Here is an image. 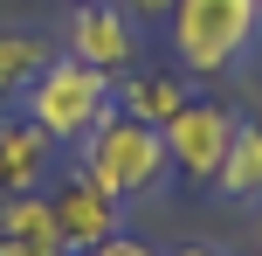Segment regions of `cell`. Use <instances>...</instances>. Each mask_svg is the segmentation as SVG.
Here are the masks:
<instances>
[{"mask_svg": "<svg viewBox=\"0 0 262 256\" xmlns=\"http://www.w3.org/2000/svg\"><path fill=\"white\" fill-rule=\"evenodd\" d=\"M76 173L97 180L111 201H145V194H159V187H166V173H172L166 132L111 104L104 118L76 139Z\"/></svg>", "mask_w": 262, "mask_h": 256, "instance_id": "6da1fadb", "label": "cell"}, {"mask_svg": "<svg viewBox=\"0 0 262 256\" xmlns=\"http://www.w3.org/2000/svg\"><path fill=\"white\" fill-rule=\"evenodd\" d=\"M111 104H118V76H104L97 63H76V55H49L35 83L21 90V118H35L55 146H76Z\"/></svg>", "mask_w": 262, "mask_h": 256, "instance_id": "7a4b0ae2", "label": "cell"}, {"mask_svg": "<svg viewBox=\"0 0 262 256\" xmlns=\"http://www.w3.org/2000/svg\"><path fill=\"white\" fill-rule=\"evenodd\" d=\"M172 55L186 76H221L228 63L255 49L262 0H172Z\"/></svg>", "mask_w": 262, "mask_h": 256, "instance_id": "3957f363", "label": "cell"}, {"mask_svg": "<svg viewBox=\"0 0 262 256\" xmlns=\"http://www.w3.org/2000/svg\"><path fill=\"white\" fill-rule=\"evenodd\" d=\"M235 111L228 104H207V97H186L159 132H166V152H172V173L186 187H214L228 166V146H235Z\"/></svg>", "mask_w": 262, "mask_h": 256, "instance_id": "277c9868", "label": "cell"}, {"mask_svg": "<svg viewBox=\"0 0 262 256\" xmlns=\"http://www.w3.org/2000/svg\"><path fill=\"white\" fill-rule=\"evenodd\" d=\"M49 208H55V229H62V243L69 256H83V249H97V243H111V235L124 229V201H111L97 180H83V173H62V180H49Z\"/></svg>", "mask_w": 262, "mask_h": 256, "instance_id": "5b68a950", "label": "cell"}, {"mask_svg": "<svg viewBox=\"0 0 262 256\" xmlns=\"http://www.w3.org/2000/svg\"><path fill=\"white\" fill-rule=\"evenodd\" d=\"M62 49L76 55V63H97L104 76H124V69L138 63V21H131V14H118L111 0H90V7L69 14Z\"/></svg>", "mask_w": 262, "mask_h": 256, "instance_id": "8992f818", "label": "cell"}, {"mask_svg": "<svg viewBox=\"0 0 262 256\" xmlns=\"http://www.w3.org/2000/svg\"><path fill=\"white\" fill-rule=\"evenodd\" d=\"M55 180V139L35 118H0V194H41Z\"/></svg>", "mask_w": 262, "mask_h": 256, "instance_id": "52a82bcc", "label": "cell"}, {"mask_svg": "<svg viewBox=\"0 0 262 256\" xmlns=\"http://www.w3.org/2000/svg\"><path fill=\"white\" fill-rule=\"evenodd\" d=\"M0 256H69L49 194H0Z\"/></svg>", "mask_w": 262, "mask_h": 256, "instance_id": "ba28073f", "label": "cell"}, {"mask_svg": "<svg viewBox=\"0 0 262 256\" xmlns=\"http://www.w3.org/2000/svg\"><path fill=\"white\" fill-rule=\"evenodd\" d=\"M180 104H186V83L172 76V69H138L131 63L118 76V111H131V118H145V125H166Z\"/></svg>", "mask_w": 262, "mask_h": 256, "instance_id": "9c48e42d", "label": "cell"}, {"mask_svg": "<svg viewBox=\"0 0 262 256\" xmlns=\"http://www.w3.org/2000/svg\"><path fill=\"white\" fill-rule=\"evenodd\" d=\"M214 187L228 194V201H255L262 194V118H242L235 125V146H228V166Z\"/></svg>", "mask_w": 262, "mask_h": 256, "instance_id": "30bf717a", "label": "cell"}, {"mask_svg": "<svg viewBox=\"0 0 262 256\" xmlns=\"http://www.w3.org/2000/svg\"><path fill=\"white\" fill-rule=\"evenodd\" d=\"M49 55H55L49 35H35V28H0V97H21Z\"/></svg>", "mask_w": 262, "mask_h": 256, "instance_id": "8fae6325", "label": "cell"}, {"mask_svg": "<svg viewBox=\"0 0 262 256\" xmlns=\"http://www.w3.org/2000/svg\"><path fill=\"white\" fill-rule=\"evenodd\" d=\"M83 256H159V249H152V243H138V235H124V229H118V235H111V243H97V249H83Z\"/></svg>", "mask_w": 262, "mask_h": 256, "instance_id": "7c38bea8", "label": "cell"}, {"mask_svg": "<svg viewBox=\"0 0 262 256\" xmlns=\"http://www.w3.org/2000/svg\"><path fill=\"white\" fill-rule=\"evenodd\" d=\"M111 7H118V14H131V21H166V14H172V0H111Z\"/></svg>", "mask_w": 262, "mask_h": 256, "instance_id": "4fadbf2b", "label": "cell"}, {"mask_svg": "<svg viewBox=\"0 0 262 256\" xmlns=\"http://www.w3.org/2000/svg\"><path fill=\"white\" fill-rule=\"evenodd\" d=\"M172 256H228V249H214V243H186V249H172Z\"/></svg>", "mask_w": 262, "mask_h": 256, "instance_id": "5bb4252c", "label": "cell"}, {"mask_svg": "<svg viewBox=\"0 0 262 256\" xmlns=\"http://www.w3.org/2000/svg\"><path fill=\"white\" fill-rule=\"evenodd\" d=\"M76 7H90V0H76Z\"/></svg>", "mask_w": 262, "mask_h": 256, "instance_id": "9a60e30c", "label": "cell"}]
</instances>
